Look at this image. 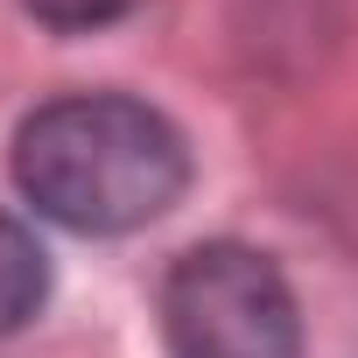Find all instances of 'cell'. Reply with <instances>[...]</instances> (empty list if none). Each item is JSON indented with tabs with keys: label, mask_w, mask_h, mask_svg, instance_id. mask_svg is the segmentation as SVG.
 <instances>
[{
	"label": "cell",
	"mask_w": 358,
	"mask_h": 358,
	"mask_svg": "<svg viewBox=\"0 0 358 358\" xmlns=\"http://www.w3.org/2000/svg\"><path fill=\"white\" fill-rule=\"evenodd\" d=\"M141 8V0H22V15H36L43 29L57 36H92V29H113Z\"/></svg>",
	"instance_id": "277c9868"
},
{
	"label": "cell",
	"mask_w": 358,
	"mask_h": 358,
	"mask_svg": "<svg viewBox=\"0 0 358 358\" xmlns=\"http://www.w3.org/2000/svg\"><path fill=\"white\" fill-rule=\"evenodd\" d=\"M169 358H302L288 274L246 239H204L162 281Z\"/></svg>",
	"instance_id": "7a4b0ae2"
},
{
	"label": "cell",
	"mask_w": 358,
	"mask_h": 358,
	"mask_svg": "<svg viewBox=\"0 0 358 358\" xmlns=\"http://www.w3.org/2000/svg\"><path fill=\"white\" fill-rule=\"evenodd\" d=\"M190 141L127 92H64L15 127V190L78 239H120L169 218L190 190Z\"/></svg>",
	"instance_id": "6da1fadb"
},
{
	"label": "cell",
	"mask_w": 358,
	"mask_h": 358,
	"mask_svg": "<svg viewBox=\"0 0 358 358\" xmlns=\"http://www.w3.org/2000/svg\"><path fill=\"white\" fill-rule=\"evenodd\" d=\"M43 302H50V253L22 218L0 211V337L22 330Z\"/></svg>",
	"instance_id": "3957f363"
}]
</instances>
